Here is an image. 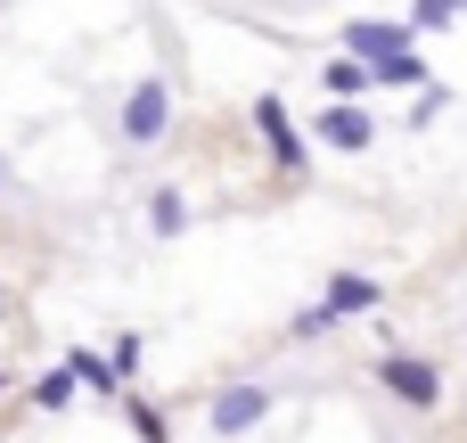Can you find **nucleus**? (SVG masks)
I'll list each match as a JSON object with an SVG mask.
<instances>
[{
  "mask_svg": "<svg viewBox=\"0 0 467 443\" xmlns=\"http://www.w3.org/2000/svg\"><path fill=\"white\" fill-rule=\"evenodd\" d=\"M8 386H16V378H8V362H0V395H8Z\"/></svg>",
  "mask_w": 467,
  "mask_h": 443,
  "instance_id": "obj_15",
  "label": "nucleus"
},
{
  "mask_svg": "<svg viewBox=\"0 0 467 443\" xmlns=\"http://www.w3.org/2000/svg\"><path fill=\"white\" fill-rule=\"evenodd\" d=\"M345 58H361L369 66V82H427V66H419V49H410V25H394V16H353L345 25Z\"/></svg>",
  "mask_w": 467,
  "mask_h": 443,
  "instance_id": "obj_1",
  "label": "nucleus"
},
{
  "mask_svg": "<svg viewBox=\"0 0 467 443\" xmlns=\"http://www.w3.org/2000/svg\"><path fill=\"white\" fill-rule=\"evenodd\" d=\"M451 16H460L451 0H419V25H451Z\"/></svg>",
  "mask_w": 467,
  "mask_h": 443,
  "instance_id": "obj_14",
  "label": "nucleus"
},
{
  "mask_svg": "<svg viewBox=\"0 0 467 443\" xmlns=\"http://www.w3.org/2000/svg\"><path fill=\"white\" fill-rule=\"evenodd\" d=\"M148 222H156V238H181V230H189V197H181V189H156V197H148Z\"/></svg>",
  "mask_w": 467,
  "mask_h": 443,
  "instance_id": "obj_9",
  "label": "nucleus"
},
{
  "mask_svg": "<svg viewBox=\"0 0 467 443\" xmlns=\"http://www.w3.org/2000/svg\"><path fill=\"white\" fill-rule=\"evenodd\" d=\"M172 107H181V99H172V82H164V74H148V82H131V99L115 107V132H123L131 148H156V140L172 132Z\"/></svg>",
  "mask_w": 467,
  "mask_h": 443,
  "instance_id": "obj_2",
  "label": "nucleus"
},
{
  "mask_svg": "<svg viewBox=\"0 0 467 443\" xmlns=\"http://www.w3.org/2000/svg\"><path fill=\"white\" fill-rule=\"evenodd\" d=\"M0 304H8V296H0Z\"/></svg>",
  "mask_w": 467,
  "mask_h": 443,
  "instance_id": "obj_17",
  "label": "nucleus"
},
{
  "mask_svg": "<svg viewBox=\"0 0 467 443\" xmlns=\"http://www.w3.org/2000/svg\"><path fill=\"white\" fill-rule=\"evenodd\" d=\"M254 132H263V148H271V164H279L287 181H296V173H312V140L287 123V99H271V90H263V99H254Z\"/></svg>",
  "mask_w": 467,
  "mask_h": 443,
  "instance_id": "obj_5",
  "label": "nucleus"
},
{
  "mask_svg": "<svg viewBox=\"0 0 467 443\" xmlns=\"http://www.w3.org/2000/svg\"><path fill=\"white\" fill-rule=\"evenodd\" d=\"M0 197H8V164H0Z\"/></svg>",
  "mask_w": 467,
  "mask_h": 443,
  "instance_id": "obj_16",
  "label": "nucleus"
},
{
  "mask_svg": "<svg viewBox=\"0 0 467 443\" xmlns=\"http://www.w3.org/2000/svg\"><path fill=\"white\" fill-rule=\"evenodd\" d=\"M140 362H148V337H140V329H123V337L107 345V370H115V378L131 386V378H140Z\"/></svg>",
  "mask_w": 467,
  "mask_h": 443,
  "instance_id": "obj_11",
  "label": "nucleus"
},
{
  "mask_svg": "<svg viewBox=\"0 0 467 443\" xmlns=\"http://www.w3.org/2000/svg\"><path fill=\"white\" fill-rule=\"evenodd\" d=\"M74 395H82V386H74V370H66V362L33 378V411H74Z\"/></svg>",
  "mask_w": 467,
  "mask_h": 443,
  "instance_id": "obj_8",
  "label": "nucleus"
},
{
  "mask_svg": "<svg viewBox=\"0 0 467 443\" xmlns=\"http://www.w3.org/2000/svg\"><path fill=\"white\" fill-rule=\"evenodd\" d=\"M263 419H271V386H263V378L222 386V395H213V411H205V427H213V436H254Z\"/></svg>",
  "mask_w": 467,
  "mask_h": 443,
  "instance_id": "obj_6",
  "label": "nucleus"
},
{
  "mask_svg": "<svg viewBox=\"0 0 467 443\" xmlns=\"http://www.w3.org/2000/svg\"><path fill=\"white\" fill-rule=\"evenodd\" d=\"M378 386H386L394 403H410V411H435V403H443V370H435L427 353H378Z\"/></svg>",
  "mask_w": 467,
  "mask_h": 443,
  "instance_id": "obj_3",
  "label": "nucleus"
},
{
  "mask_svg": "<svg viewBox=\"0 0 467 443\" xmlns=\"http://www.w3.org/2000/svg\"><path fill=\"white\" fill-rule=\"evenodd\" d=\"M320 82H328V99H361V90H369V66H361V58H328Z\"/></svg>",
  "mask_w": 467,
  "mask_h": 443,
  "instance_id": "obj_10",
  "label": "nucleus"
},
{
  "mask_svg": "<svg viewBox=\"0 0 467 443\" xmlns=\"http://www.w3.org/2000/svg\"><path fill=\"white\" fill-rule=\"evenodd\" d=\"M312 140L337 148V156H361V148H378V115H369L361 99H328V107L312 115Z\"/></svg>",
  "mask_w": 467,
  "mask_h": 443,
  "instance_id": "obj_4",
  "label": "nucleus"
},
{
  "mask_svg": "<svg viewBox=\"0 0 467 443\" xmlns=\"http://www.w3.org/2000/svg\"><path fill=\"white\" fill-rule=\"evenodd\" d=\"M123 419L140 427V443H172V436H164V419H156V403H140V395H123Z\"/></svg>",
  "mask_w": 467,
  "mask_h": 443,
  "instance_id": "obj_13",
  "label": "nucleus"
},
{
  "mask_svg": "<svg viewBox=\"0 0 467 443\" xmlns=\"http://www.w3.org/2000/svg\"><path fill=\"white\" fill-rule=\"evenodd\" d=\"M66 370H74V386H90V395H115L123 378L107 370V353H66Z\"/></svg>",
  "mask_w": 467,
  "mask_h": 443,
  "instance_id": "obj_12",
  "label": "nucleus"
},
{
  "mask_svg": "<svg viewBox=\"0 0 467 443\" xmlns=\"http://www.w3.org/2000/svg\"><path fill=\"white\" fill-rule=\"evenodd\" d=\"M378 304H386V288H378L369 271H337V280H328V296H320L328 329H337V321H361V312H378Z\"/></svg>",
  "mask_w": 467,
  "mask_h": 443,
  "instance_id": "obj_7",
  "label": "nucleus"
}]
</instances>
